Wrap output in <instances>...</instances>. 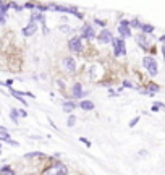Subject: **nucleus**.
Here are the masks:
<instances>
[{
    "label": "nucleus",
    "instance_id": "23",
    "mask_svg": "<svg viewBox=\"0 0 165 175\" xmlns=\"http://www.w3.org/2000/svg\"><path fill=\"white\" fill-rule=\"evenodd\" d=\"M59 29H60V31H62V33H67V34H70V33H73V29H71L70 26H67V25H63V26H60Z\"/></svg>",
    "mask_w": 165,
    "mask_h": 175
},
{
    "label": "nucleus",
    "instance_id": "15",
    "mask_svg": "<svg viewBox=\"0 0 165 175\" xmlns=\"http://www.w3.org/2000/svg\"><path fill=\"white\" fill-rule=\"evenodd\" d=\"M118 33H120V38H130V36L133 34L131 33V28L130 26H118Z\"/></svg>",
    "mask_w": 165,
    "mask_h": 175
},
{
    "label": "nucleus",
    "instance_id": "7",
    "mask_svg": "<svg viewBox=\"0 0 165 175\" xmlns=\"http://www.w3.org/2000/svg\"><path fill=\"white\" fill-rule=\"evenodd\" d=\"M36 33H37V23H29L28 26H24L21 29V34H23L24 38H31Z\"/></svg>",
    "mask_w": 165,
    "mask_h": 175
},
{
    "label": "nucleus",
    "instance_id": "30",
    "mask_svg": "<svg viewBox=\"0 0 165 175\" xmlns=\"http://www.w3.org/2000/svg\"><path fill=\"white\" fill-rule=\"evenodd\" d=\"M118 26H130V20H121Z\"/></svg>",
    "mask_w": 165,
    "mask_h": 175
},
{
    "label": "nucleus",
    "instance_id": "28",
    "mask_svg": "<svg viewBox=\"0 0 165 175\" xmlns=\"http://www.w3.org/2000/svg\"><path fill=\"white\" fill-rule=\"evenodd\" d=\"M7 23V15L0 11V25H5Z\"/></svg>",
    "mask_w": 165,
    "mask_h": 175
},
{
    "label": "nucleus",
    "instance_id": "20",
    "mask_svg": "<svg viewBox=\"0 0 165 175\" xmlns=\"http://www.w3.org/2000/svg\"><path fill=\"white\" fill-rule=\"evenodd\" d=\"M130 28H131V29H139V31H141L142 23H141L139 20H131V21H130Z\"/></svg>",
    "mask_w": 165,
    "mask_h": 175
},
{
    "label": "nucleus",
    "instance_id": "36",
    "mask_svg": "<svg viewBox=\"0 0 165 175\" xmlns=\"http://www.w3.org/2000/svg\"><path fill=\"white\" fill-rule=\"evenodd\" d=\"M29 175H36V173H29Z\"/></svg>",
    "mask_w": 165,
    "mask_h": 175
},
{
    "label": "nucleus",
    "instance_id": "21",
    "mask_svg": "<svg viewBox=\"0 0 165 175\" xmlns=\"http://www.w3.org/2000/svg\"><path fill=\"white\" fill-rule=\"evenodd\" d=\"M75 123H76V117L71 114V115H68V119H67V125L68 127H75Z\"/></svg>",
    "mask_w": 165,
    "mask_h": 175
},
{
    "label": "nucleus",
    "instance_id": "12",
    "mask_svg": "<svg viewBox=\"0 0 165 175\" xmlns=\"http://www.w3.org/2000/svg\"><path fill=\"white\" fill-rule=\"evenodd\" d=\"M0 143H8L11 146H18V141H13L8 131H0Z\"/></svg>",
    "mask_w": 165,
    "mask_h": 175
},
{
    "label": "nucleus",
    "instance_id": "9",
    "mask_svg": "<svg viewBox=\"0 0 165 175\" xmlns=\"http://www.w3.org/2000/svg\"><path fill=\"white\" fill-rule=\"evenodd\" d=\"M63 67L68 73H75L76 71V60L73 57H65L63 58Z\"/></svg>",
    "mask_w": 165,
    "mask_h": 175
},
{
    "label": "nucleus",
    "instance_id": "27",
    "mask_svg": "<svg viewBox=\"0 0 165 175\" xmlns=\"http://www.w3.org/2000/svg\"><path fill=\"white\" fill-rule=\"evenodd\" d=\"M80 141H81L83 144H86L88 148H91V141L88 140V138H83V136H81V138H80Z\"/></svg>",
    "mask_w": 165,
    "mask_h": 175
},
{
    "label": "nucleus",
    "instance_id": "2",
    "mask_svg": "<svg viewBox=\"0 0 165 175\" xmlns=\"http://www.w3.org/2000/svg\"><path fill=\"white\" fill-rule=\"evenodd\" d=\"M67 173H68V169H67L65 164L63 162H54L52 165L44 170L42 175H67Z\"/></svg>",
    "mask_w": 165,
    "mask_h": 175
},
{
    "label": "nucleus",
    "instance_id": "31",
    "mask_svg": "<svg viewBox=\"0 0 165 175\" xmlns=\"http://www.w3.org/2000/svg\"><path fill=\"white\" fill-rule=\"evenodd\" d=\"M18 114H20V117H28V112L24 110V109H20Z\"/></svg>",
    "mask_w": 165,
    "mask_h": 175
},
{
    "label": "nucleus",
    "instance_id": "25",
    "mask_svg": "<svg viewBox=\"0 0 165 175\" xmlns=\"http://www.w3.org/2000/svg\"><path fill=\"white\" fill-rule=\"evenodd\" d=\"M23 7L24 8H28V10H36V3H31V2H26V3H23Z\"/></svg>",
    "mask_w": 165,
    "mask_h": 175
},
{
    "label": "nucleus",
    "instance_id": "5",
    "mask_svg": "<svg viewBox=\"0 0 165 175\" xmlns=\"http://www.w3.org/2000/svg\"><path fill=\"white\" fill-rule=\"evenodd\" d=\"M94 38H97V34H96V31H94V26L89 25V23H86V25L83 26V29H81V39L91 41V39H94Z\"/></svg>",
    "mask_w": 165,
    "mask_h": 175
},
{
    "label": "nucleus",
    "instance_id": "33",
    "mask_svg": "<svg viewBox=\"0 0 165 175\" xmlns=\"http://www.w3.org/2000/svg\"><path fill=\"white\" fill-rule=\"evenodd\" d=\"M139 156H142V157H146V156H147V151H146V149H142V151H139Z\"/></svg>",
    "mask_w": 165,
    "mask_h": 175
},
{
    "label": "nucleus",
    "instance_id": "14",
    "mask_svg": "<svg viewBox=\"0 0 165 175\" xmlns=\"http://www.w3.org/2000/svg\"><path fill=\"white\" fill-rule=\"evenodd\" d=\"M146 91H147V96H154L155 92L160 91V86L155 84V83H149V84L146 86Z\"/></svg>",
    "mask_w": 165,
    "mask_h": 175
},
{
    "label": "nucleus",
    "instance_id": "29",
    "mask_svg": "<svg viewBox=\"0 0 165 175\" xmlns=\"http://www.w3.org/2000/svg\"><path fill=\"white\" fill-rule=\"evenodd\" d=\"M150 110H152V112H159V110H160V107L157 105V102H154V104H152V107H150Z\"/></svg>",
    "mask_w": 165,
    "mask_h": 175
},
{
    "label": "nucleus",
    "instance_id": "6",
    "mask_svg": "<svg viewBox=\"0 0 165 175\" xmlns=\"http://www.w3.org/2000/svg\"><path fill=\"white\" fill-rule=\"evenodd\" d=\"M97 42L99 44H109L113 41V34L112 31H109V29H100V33L97 34Z\"/></svg>",
    "mask_w": 165,
    "mask_h": 175
},
{
    "label": "nucleus",
    "instance_id": "8",
    "mask_svg": "<svg viewBox=\"0 0 165 175\" xmlns=\"http://www.w3.org/2000/svg\"><path fill=\"white\" fill-rule=\"evenodd\" d=\"M71 94H73V99H81V97H84L88 92L83 91L81 83H75L73 86H71Z\"/></svg>",
    "mask_w": 165,
    "mask_h": 175
},
{
    "label": "nucleus",
    "instance_id": "11",
    "mask_svg": "<svg viewBox=\"0 0 165 175\" xmlns=\"http://www.w3.org/2000/svg\"><path fill=\"white\" fill-rule=\"evenodd\" d=\"M62 109H63V112H67L68 115H71V112H75V109H76V102L67 99V101L62 102Z\"/></svg>",
    "mask_w": 165,
    "mask_h": 175
},
{
    "label": "nucleus",
    "instance_id": "1",
    "mask_svg": "<svg viewBox=\"0 0 165 175\" xmlns=\"http://www.w3.org/2000/svg\"><path fill=\"white\" fill-rule=\"evenodd\" d=\"M142 67L147 70V73L150 76H157L159 75V65H157V60L150 55H146L142 58Z\"/></svg>",
    "mask_w": 165,
    "mask_h": 175
},
{
    "label": "nucleus",
    "instance_id": "10",
    "mask_svg": "<svg viewBox=\"0 0 165 175\" xmlns=\"http://www.w3.org/2000/svg\"><path fill=\"white\" fill-rule=\"evenodd\" d=\"M136 41H138L139 47H141L142 50H150V44H149V41H147V36H146V34L139 33L138 38H136Z\"/></svg>",
    "mask_w": 165,
    "mask_h": 175
},
{
    "label": "nucleus",
    "instance_id": "34",
    "mask_svg": "<svg viewBox=\"0 0 165 175\" xmlns=\"http://www.w3.org/2000/svg\"><path fill=\"white\" fill-rule=\"evenodd\" d=\"M160 50H162V55H163V58H165V44L162 46V49H160Z\"/></svg>",
    "mask_w": 165,
    "mask_h": 175
},
{
    "label": "nucleus",
    "instance_id": "24",
    "mask_svg": "<svg viewBox=\"0 0 165 175\" xmlns=\"http://www.w3.org/2000/svg\"><path fill=\"white\" fill-rule=\"evenodd\" d=\"M94 23H96L97 26H100V28H104V29H105V25H107V21L100 20V18H96V20H94Z\"/></svg>",
    "mask_w": 165,
    "mask_h": 175
},
{
    "label": "nucleus",
    "instance_id": "17",
    "mask_svg": "<svg viewBox=\"0 0 165 175\" xmlns=\"http://www.w3.org/2000/svg\"><path fill=\"white\" fill-rule=\"evenodd\" d=\"M154 26L152 25H149V23H142V28H141V33L142 34H146V36H149V34H152L154 33Z\"/></svg>",
    "mask_w": 165,
    "mask_h": 175
},
{
    "label": "nucleus",
    "instance_id": "3",
    "mask_svg": "<svg viewBox=\"0 0 165 175\" xmlns=\"http://www.w3.org/2000/svg\"><path fill=\"white\" fill-rule=\"evenodd\" d=\"M112 46H113V55L115 57H125L126 55V46H125V41L121 38H113Z\"/></svg>",
    "mask_w": 165,
    "mask_h": 175
},
{
    "label": "nucleus",
    "instance_id": "4",
    "mask_svg": "<svg viewBox=\"0 0 165 175\" xmlns=\"http://www.w3.org/2000/svg\"><path fill=\"white\" fill-rule=\"evenodd\" d=\"M68 49H70V52L71 54H80L83 52V39H81V36H73L70 41H68Z\"/></svg>",
    "mask_w": 165,
    "mask_h": 175
},
{
    "label": "nucleus",
    "instance_id": "13",
    "mask_svg": "<svg viewBox=\"0 0 165 175\" xmlns=\"http://www.w3.org/2000/svg\"><path fill=\"white\" fill-rule=\"evenodd\" d=\"M80 107L83 109V110H86V112H91V110H94V109H96L94 102L89 101V99H83V101L80 102Z\"/></svg>",
    "mask_w": 165,
    "mask_h": 175
},
{
    "label": "nucleus",
    "instance_id": "32",
    "mask_svg": "<svg viewBox=\"0 0 165 175\" xmlns=\"http://www.w3.org/2000/svg\"><path fill=\"white\" fill-rule=\"evenodd\" d=\"M109 96H110V97H112V96L115 97V96H118V92H115V91H113L112 88H110V89H109Z\"/></svg>",
    "mask_w": 165,
    "mask_h": 175
},
{
    "label": "nucleus",
    "instance_id": "16",
    "mask_svg": "<svg viewBox=\"0 0 165 175\" xmlns=\"http://www.w3.org/2000/svg\"><path fill=\"white\" fill-rule=\"evenodd\" d=\"M34 157H41V159H46L47 156L44 154V152H41V151H34V152H28V154H24V159H34Z\"/></svg>",
    "mask_w": 165,
    "mask_h": 175
},
{
    "label": "nucleus",
    "instance_id": "26",
    "mask_svg": "<svg viewBox=\"0 0 165 175\" xmlns=\"http://www.w3.org/2000/svg\"><path fill=\"white\" fill-rule=\"evenodd\" d=\"M123 88H128V89H136V86H133V83L128 81V79H125V81H123Z\"/></svg>",
    "mask_w": 165,
    "mask_h": 175
},
{
    "label": "nucleus",
    "instance_id": "35",
    "mask_svg": "<svg viewBox=\"0 0 165 175\" xmlns=\"http://www.w3.org/2000/svg\"><path fill=\"white\" fill-rule=\"evenodd\" d=\"M160 42H163V44H165V36H160Z\"/></svg>",
    "mask_w": 165,
    "mask_h": 175
},
{
    "label": "nucleus",
    "instance_id": "22",
    "mask_svg": "<svg viewBox=\"0 0 165 175\" xmlns=\"http://www.w3.org/2000/svg\"><path fill=\"white\" fill-rule=\"evenodd\" d=\"M138 122H139V115H138V117H133V119L130 120V123H128V127H130V128H134L136 125H138Z\"/></svg>",
    "mask_w": 165,
    "mask_h": 175
},
{
    "label": "nucleus",
    "instance_id": "19",
    "mask_svg": "<svg viewBox=\"0 0 165 175\" xmlns=\"http://www.w3.org/2000/svg\"><path fill=\"white\" fill-rule=\"evenodd\" d=\"M18 117H20L18 109L11 107V110H10V119H11V122H13V123H16V125H18Z\"/></svg>",
    "mask_w": 165,
    "mask_h": 175
},
{
    "label": "nucleus",
    "instance_id": "18",
    "mask_svg": "<svg viewBox=\"0 0 165 175\" xmlns=\"http://www.w3.org/2000/svg\"><path fill=\"white\" fill-rule=\"evenodd\" d=\"M0 175H16V173L10 165H3L2 169H0Z\"/></svg>",
    "mask_w": 165,
    "mask_h": 175
}]
</instances>
